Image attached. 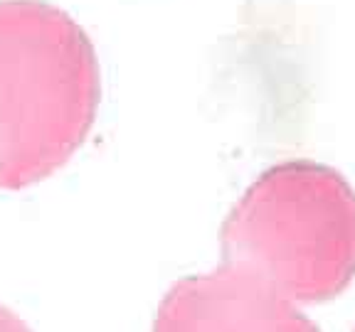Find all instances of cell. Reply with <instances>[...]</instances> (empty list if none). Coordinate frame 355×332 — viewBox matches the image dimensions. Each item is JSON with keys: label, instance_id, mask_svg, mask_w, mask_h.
<instances>
[{"label": "cell", "instance_id": "cell-1", "mask_svg": "<svg viewBox=\"0 0 355 332\" xmlns=\"http://www.w3.org/2000/svg\"><path fill=\"white\" fill-rule=\"evenodd\" d=\"M94 44L44 0H0V190L60 170L94 126Z\"/></svg>", "mask_w": 355, "mask_h": 332}, {"label": "cell", "instance_id": "cell-4", "mask_svg": "<svg viewBox=\"0 0 355 332\" xmlns=\"http://www.w3.org/2000/svg\"><path fill=\"white\" fill-rule=\"evenodd\" d=\"M0 332H33L25 322L20 320V315H15L10 308L0 305Z\"/></svg>", "mask_w": 355, "mask_h": 332}, {"label": "cell", "instance_id": "cell-3", "mask_svg": "<svg viewBox=\"0 0 355 332\" xmlns=\"http://www.w3.org/2000/svg\"><path fill=\"white\" fill-rule=\"evenodd\" d=\"M153 332H318L269 283L225 264L212 273L178 281L155 313Z\"/></svg>", "mask_w": 355, "mask_h": 332}, {"label": "cell", "instance_id": "cell-2", "mask_svg": "<svg viewBox=\"0 0 355 332\" xmlns=\"http://www.w3.org/2000/svg\"><path fill=\"white\" fill-rule=\"evenodd\" d=\"M220 243L225 264L288 300H331L355 278V190L328 165H274L230 212Z\"/></svg>", "mask_w": 355, "mask_h": 332}]
</instances>
